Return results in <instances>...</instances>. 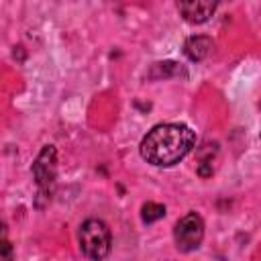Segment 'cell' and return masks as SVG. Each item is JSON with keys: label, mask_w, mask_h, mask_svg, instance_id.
<instances>
[{"label": "cell", "mask_w": 261, "mask_h": 261, "mask_svg": "<svg viewBox=\"0 0 261 261\" xmlns=\"http://www.w3.org/2000/svg\"><path fill=\"white\" fill-rule=\"evenodd\" d=\"M80 249L90 261H102L110 253V228L100 218H88L80 226Z\"/></svg>", "instance_id": "obj_2"}, {"label": "cell", "mask_w": 261, "mask_h": 261, "mask_svg": "<svg viewBox=\"0 0 261 261\" xmlns=\"http://www.w3.org/2000/svg\"><path fill=\"white\" fill-rule=\"evenodd\" d=\"M216 8H218V4L212 0H181V2H177L179 14L192 24L206 22L216 12Z\"/></svg>", "instance_id": "obj_5"}, {"label": "cell", "mask_w": 261, "mask_h": 261, "mask_svg": "<svg viewBox=\"0 0 261 261\" xmlns=\"http://www.w3.org/2000/svg\"><path fill=\"white\" fill-rule=\"evenodd\" d=\"M202 239H204V220L200 214L188 212L186 216H181L175 222L173 241H175L177 251H181V253L196 251L202 245Z\"/></svg>", "instance_id": "obj_3"}, {"label": "cell", "mask_w": 261, "mask_h": 261, "mask_svg": "<svg viewBox=\"0 0 261 261\" xmlns=\"http://www.w3.org/2000/svg\"><path fill=\"white\" fill-rule=\"evenodd\" d=\"M212 49V39L206 35H194L184 43V53L190 61H202Z\"/></svg>", "instance_id": "obj_6"}, {"label": "cell", "mask_w": 261, "mask_h": 261, "mask_svg": "<svg viewBox=\"0 0 261 261\" xmlns=\"http://www.w3.org/2000/svg\"><path fill=\"white\" fill-rule=\"evenodd\" d=\"M196 145V133L181 122H163L153 126L141 141V157L155 167L179 163Z\"/></svg>", "instance_id": "obj_1"}, {"label": "cell", "mask_w": 261, "mask_h": 261, "mask_svg": "<svg viewBox=\"0 0 261 261\" xmlns=\"http://www.w3.org/2000/svg\"><path fill=\"white\" fill-rule=\"evenodd\" d=\"M33 175L39 188V196L51 198L57 177V151L53 145H45L33 163Z\"/></svg>", "instance_id": "obj_4"}, {"label": "cell", "mask_w": 261, "mask_h": 261, "mask_svg": "<svg viewBox=\"0 0 261 261\" xmlns=\"http://www.w3.org/2000/svg\"><path fill=\"white\" fill-rule=\"evenodd\" d=\"M179 73H184L179 63H175V61H159V63H153V67L149 71V77L151 80H161V77H171V75H179Z\"/></svg>", "instance_id": "obj_7"}, {"label": "cell", "mask_w": 261, "mask_h": 261, "mask_svg": "<svg viewBox=\"0 0 261 261\" xmlns=\"http://www.w3.org/2000/svg\"><path fill=\"white\" fill-rule=\"evenodd\" d=\"M165 216V206L163 204H157V202H145L143 208H141V220L145 224H151L159 218Z\"/></svg>", "instance_id": "obj_8"}, {"label": "cell", "mask_w": 261, "mask_h": 261, "mask_svg": "<svg viewBox=\"0 0 261 261\" xmlns=\"http://www.w3.org/2000/svg\"><path fill=\"white\" fill-rule=\"evenodd\" d=\"M0 247H2V261H12V245L4 239Z\"/></svg>", "instance_id": "obj_10"}, {"label": "cell", "mask_w": 261, "mask_h": 261, "mask_svg": "<svg viewBox=\"0 0 261 261\" xmlns=\"http://www.w3.org/2000/svg\"><path fill=\"white\" fill-rule=\"evenodd\" d=\"M198 173H200L202 177H208V175H212V163H210L208 159H204V161L198 165Z\"/></svg>", "instance_id": "obj_9"}]
</instances>
